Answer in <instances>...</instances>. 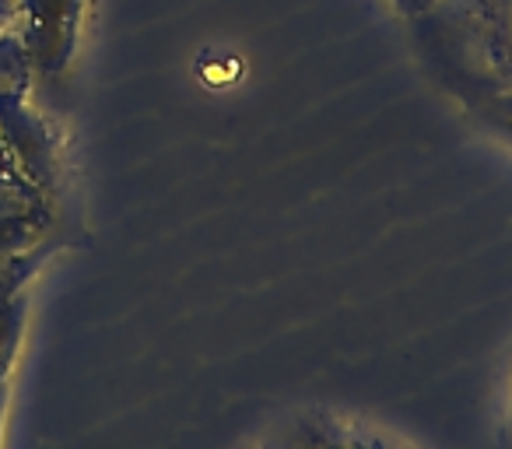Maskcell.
<instances>
[{
  "label": "cell",
  "instance_id": "obj_1",
  "mask_svg": "<svg viewBox=\"0 0 512 449\" xmlns=\"http://www.w3.org/2000/svg\"><path fill=\"white\" fill-rule=\"evenodd\" d=\"M81 11H85V0H18L11 29L22 36L36 74L57 78L67 71L78 50Z\"/></svg>",
  "mask_w": 512,
  "mask_h": 449
},
{
  "label": "cell",
  "instance_id": "obj_2",
  "mask_svg": "<svg viewBox=\"0 0 512 449\" xmlns=\"http://www.w3.org/2000/svg\"><path fill=\"white\" fill-rule=\"evenodd\" d=\"M50 225L53 207L43 186L25 179L18 169L0 172V260L36 250Z\"/></svg>",
  "mask_w": 512,
  "mask_h": 449
},
{
  "label": "cell",
  "instance_id": "obj_3",
  "mask_svg": "<svg viewBox=\"0 0 512 449\" xmlns=\"http://www.w3.org/2000/svg\"><path fill=\"white\" fill-rule=\"evenodd\" d=\"M0 137L15 155L22 176L50 190L53 179H57V141H53V130L46 127L43 116L29 102H22V106L0 116Z\"/></svg>",
  "mask_w": 512,
  "mask_h": 449
},
{
  "label": "cell",
  "instance_id": "obj_4",
  "mask_svg": "<svg viewBox=\"0 0 512 449\" xmlns=\"http://www.w3.org/2000/svg\"><path fill=\"white\" fill-rule=\"evenodd\" d=\"M32 78H36V67L29 60V50H25L22 36L8 25L0 32V116L29 102Z\"/></svg>",
  "mask_w": 512,
  "mask_h": 449
},
{
  "label": "cell",
  "instance_id": "obj_5",
  "mask_svg": "<svg viewBox=\"0 0 512 449\" xmlns=\"http://www.w3.org/2000/svg\"><path fill=\"white\" fill-rule=\"evenodd\" d=\"M25 295H18L15 302L0 309V383L8 376L11 362H15V351L22 344V327H25Z\"/></svg>",
  "mask_w": 512,
  "mask_h": 449
},
{
  "label": "cell",
  "instance_id": "obj_6",
  "mask_svg": "<svg viewBox=\"0 0 512 449\" xmlns=\"http://www.w3.org/2000/svg\"><path fill=\"white\" fill-rule=\"evenodd\" d=\"M488 116H491V123H495L502 134H509L512 137V92H505V95H498V99H491L488 102Z\"/></svg>",
  "mask_w": 512,
  "mask_h": 449
},
{
  "label": "cell",
  "instance_id": "obj_7",
  "mask_svg": "<svg viewBox=\"0 0 512 449\" xmlns=\"http://www.w3.org/2000/svg\"><path fill=\"white\" fill-rule=\"evenodd\" d=\"M435 4H439V0H397V8L404 11V15H425Z\"/></svg>",
  "mask_w": 512,
  "mask_h": 449
},
{
  "label": "cell",
  "instance_id": "obj_8",
  "mask_svg": "<svg viewBox=\"0 0 512 449\" xmlns=\"http://www.w3.org/2000/svg\"><path fill=\"white\" fill-rule=\"evenodd\" d=\"M11 169H18V162H15V155L8 151V144H4V137H0V172H11ZM22 172V169H18Z\"/></svg>",
  "mask_w": 512,
  "mask_h": 449
},
{
  "label": "cell",
  "instance_id": "obj_9",
  "mask_svg": "<svg viewBox=\"0 0 512 449\" xmlns=\"http://www.w3.org/2000/svg\"><path fill=\"white\" fill-rule=\"evenodd\" d=\"M15 15H18V0H0V22L11 25Z\"/></svg>",
  "mask_w": 512,
  "mask_h": 449
},
{
  "label": "cell",
  "instance_id": "obj_10",
  "mask_svg": "<svg viewBox=\"0 0 512 449\" xmlns=\"http://www.w3.org/2000/svg\"><path fill=\"white\" fill-rule=\"evenodd\" d=\"M4 29H8V25H4V22H0V32H4Z\"/></svg>",
  "mask_w": 512,
  "mask_h": 449
}]
</instances>
